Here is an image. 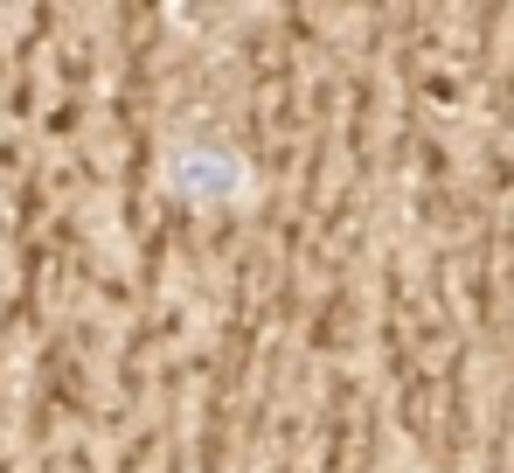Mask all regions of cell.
<instances>
[{"mask_svg":"<svg viewBox=\"0 0 514 473\" xmlns=\"http://www.w3.org/2000/svg\"><path fill=\"white\" fill-rule=\"evenodd\" d=\"M167 188L181 202H244L251 195V167L223 147H181L167 154Z\"/></svg>","mask_w":514,"mask_h":473,"instance_id":"6da1fadb","label":"cell"}]
</instances>
